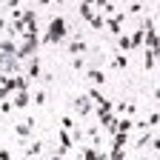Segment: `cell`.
<instances>
[{"mask_svg":"<svg viewBox=\"0 0 160 160\" xmlns=\"http://www.w3.org/2000/svg\"><path fill=\"white\" fill-rule=\"evenodd\" d=\"M69 37V26H66V20L63 17H52V23H49V32L40 37L46 46H57V43H63V40Z\"/></svg>","mask_w":160,"mask_h":160,"instance_id":"1","label":"cell"},{"mask_svg":"<svg viewBox=\"0 0 160 160\" xmlns=\"http://www.w3.org/2000/svg\"><path fill=\"white\" fill-rule=\"evenodd\" d=\"M40 43H43V40H40L37 34H23V43H20V49H17V57L20 60H29V57H34L37 54V49H40Z\"/></svg>","mask_w":160,"mask_h":160,"instance_id":"2","label":"cell"},{"mask_svg":"<svg viewBox=\"0 0 160 160\" xmlns=\"http://www.w3.org/2000/svg\"><path fill=\"white\" fill-rule=\"evenodd\" d=\"M126 17H129V12H114V14H109L106 17V32H109V37H120L123 34V23H126Z\"/></svg>","mask_w":160,"mask_h":160,"instance_id":"3","label":"cell"},{"mask_svg":"<svg viewBox=\"0 0 160 160\" xmlns=\"http://www.w3.org/2000/svg\"><path fill=\"white\" fill-rule=\"evenodd\" d=\"M57 152H54V157H66V152L74 146V134L69 132V129H60V134H57Z\"/></svg>","mask_w":160,"mask_h":160,"instance_id":"4","label":"cell"},{"mask_svg":"<svg viewBox=\"0 0 160 160\" xmlns=\"http://www.w3.org/2000/svg\"><path fill=\"white\" fill-rule=\"evenodd\" d=\"M72 109H74V114H80V117H89V114H92V97H89V92L80 94V97H74V100H72Z\"/></svg>","mask_w":160,"mask_h":160,"instance_id":"5","label":"cell"},{"mask_svg":"<svg viewBox=\"0 0 160 160\" xmlns=\"http://www.w3.org/2000/svg\"><path fill=\"white\" fill-rule=\"evenodd\" d=\"M34 129H37V120H34V117H26L23 123H17V126H14V137L26 140V137H32V134H34Z\"/></svg>","mask_w":160,"mask_h":160,"instance_id":"6","label":"cell"},{"mask_svg":"<svg viewBox=\"0 0 160 160\" xmlns=\"http://www.w3.org/2000/svg\"><path fill=\"white\" fill-rule=\"evenodd\" d=\"M0 69H3V74H0V77H9V74H20V72H23L20 57H3V60H0Z\"/></svg>","mask_w":160,"mask_h":160,"instance_id":"7","label":"cell"},{"mask_svg":"<svg viewBox=\"0 0 160 160\" xmlns=\"http://www.w3.org/2000/svg\"><path fill=\"white\" fill-rule=\"evenodd\" d=\"M86 49H89V43L83 40V34H72V40H69V54H72V57L86 54Z\"/></svg>","mask_w":160,"mask_h":160,"instance_id":"8","label":"cell"},{"mask_svg":"<svg viewBox=\"0 0 160 160\" xmlns=\"http://www.w3.org/2000/svg\"><path fill=\"white\" fill-rule=\"evenodd\" d=\"M12 103H14V109H29V106L34 103V97L29 94V89H20V92H14Z\"/></svg>","mask_w":160,"mask_h":160,"instance_id":"9","label":"cell"},{"mask_svg":"<svg viewBox=\"0 0 160 160\" xmlns=\"http://www.w3.org/2000/svg\"><path fill=\"white\" fill-rule=\"evenodd\" d=\"M17 43L12 40V34H3V43H0V57H17Z\"/></svg>","mask_w":160,"mask_h":160,"instance_id":"10","label":"cell"},{"mask_svg":"<svg viewBox=\"0 0 160 160\" xmlns=\"http://www.w3.org/2000/svg\"><path fill=\"white\" fill-rule=\"evenodd\" d=\"M26 74H29L32 80H43V66H40L37 54H34V57H29V63H26Z\"/></svg>","mask_w":160,"mask_h":160,"instance_id":"11","label":"cell"},{"mask_svg":"<svg viewBox=\"0 0 160 160\" xmlns=\"http://www.w3.org/2000/svg\"><path fill=\"white\" fill-rule=\"evenodd\" d=\"M43 154V140H32L23 146V157H40Z\"/></svg>","mask_w":160,"mask_h":160,"instance_id":"12","label":"cell"},{"mask_svg":"<svg viewBox=\"0 0 160 160\" xmlns=\"http://www.w3.org/2000/svg\"><path fill=\"white\" fill-rule=\"evenodd\" d=\"M112 66L120 69V72H126V69H129V57H126V52H120V49H117V52L112 54Z\"/></svg>","mask_w":160,"mask_h":160,"instance_id":"13","label":"cell"},{"mask_svg":"<svg viewBox=\"0 0 160 160\" xmlns=\"http://www.w3.org/2000/svg\"><path fill=\"white\" fill-rule=\"evenodd\" d=\"M86 77L92 80L94 86H103V83H106V72H103V69H86Z\"/></svg>","mask_w":160,"mask_h":160,"instance_id":"14","label":"cell"},{"mask_svg":"<svg viewBox=\"0 0 160 160\" xmlns=\"http://www.w3.org/2000/svg\"><path fill=\"white\" fill-rule=\"evenodd\" d=\"M97 14V9L92 6V3H86V0H80V17L86 20V23H92V17Z\"/></svg>","mask_w":160,"mask_h":160,"instance_id":"15","label":"cell"},{"mask_svg":"<svg viewBox=\"0 0 160 160\" xmlns=\"http://www.w3.org/2000/svg\"><path fill=\"white\" fill-rule=\"evenodd\" d=\"M132 46L134 49H143L146 46V29H134L132 32Z\"/></svg>","mask_w":160,"mask_h":160,"instance_id":"16","label":"cell"},{"mask_svg":"<svg viewBox=\"0 0 160 160\" xmlns=\"http://www.w3.org/2000/svg\"><path fill=\"white\" fill-rule=\"evenodd\" d=\"M117 132H134V117L132 114H123L117 120Z\"/></svg>","mask_w":160,"mask_h":160,"instance_id":"17","label":"cell"},{"mask_svg":"<svg viewBox=\"0 0 160 160\" xmlns=\"http://www.w3.org/2000/svg\"><path fill=\"white\" fill-rule=\"evenodd\" d=\"M117 49H120V52H132V49H134V46H132V34H120V37H117Z\"/></svg>","mask_w":160,"mask_h":160,"instance_id":"18","label":"cell"},{"mask_svg":"<svg viewBox=\"0 0 160 160\" xmlns=\"http://www.w3.org/2000/svg\"><path fill=\"white\" fill-rule=\"evenodd\" d=\"M137 149H146V146H152V129H143V134L137 137V143H134Z\"/></svg>","mask_w":160,"mask_h":160,"instance_id":"19","label":"cell"},{"mask_svg":"<svg viewBox=\"0 0 160 160\" xmlns=\"http://www.w3.org/2000/svg\"><path fill=\"white\" fill-rule=\"evenodd\" d=\"M154 66H157V54H154L152 49H146V60H143V69H146V72H152Z\"/></svg>","mask_w":160,"mask_h":160,"instance_id":"20","label":"cell"},{"mask_svg":"<svg viewBox=\"0 0 160 160\" xmlns=\"http://www.w3.org/2000/svg\"><path fill=\"white\" fill-rule=\"evenodd\" d=\"M129 134H132V132H117V134L112 137V146H129Z\"/></svg>","mask_w":160,"mask_h":160,"instance_id":"21","label":"cell"},{"mask_svg":"<svg viewBox=\"0 0 160 160\" xmlns=\"http://www.w3.org/2000/svg\"><path fill=\"white\" fill-rule=\"evenodd\" d=\"M89 97L94 100V103H97V106H103V103H109V100H106V94H100L97 89H89Z\"/></svg>","mask_w":160,"mask_h":160,"instance_id":"22","label":"cell"},{"mask_svg":"<svg viewBox=\"0 0 160 160\" xmlns=\"http://www.w3.org/2000/svg\"><path fill=\"white\" fill-rule=\"evenodd\" d=\"M72 69H74V72H86V57H80V54H77V57L72 60Z\"/></svg>","mask_w":160,"mask_h":160,"instance_id":"23","label":"cell"},{"mask_svg":"<svg viewBox=\"0 0 160 160\" xmlns=\"http://www.w3.org/2000/svg\"><path fill=\"white\" fill-rule=\"evenodd\" d=\"M60 129H69V132H72V129H77V126H74V117L63 114V117H60Z\"/></svg>","mask_w":160,"mask_h":160,"instance_id":"24","label":"cell"},{"mask_svg":"<svg viewBox=\"0 0 160 160\" xmlns=\"http://www.w3.org/2000/svg\"><path fill=\"white\" fill-rule=\"evenodd\" d=\"M146 123H149V129H154V126L160 123V112H149V117H146Z\"/></svg>","mask_w":160,"mask_h":160,"instance_id":"25","label":"cell"},{"mask_svg":"<svg viewBox=\"0 0 160 160\" xmlns=\"http://www.w3.org/2000/svg\"><path fill=\"white\" fill-rule=\"evenodd\" d=\"M34 106H46V92H43V89L34 92Z\"/></svg>","mask_w":160,"mask_h":160,"instance_id":"26","label":"cell"},{"mask_svg":"<svg viewBox=\"0 0 160 160\" xmlns=\"http://www.w3.org/2000/svg\"><path fill=\"white\" fill-rule=\"evenodd\" d=\"M12 106H14V103H12V100H9V97L3 100V103H0V112H3V117H6V114L12 112Z\"/></svg>","mask_w":160,"mask_h":160,"instance_id":"27","label":"cell"},{"mask_svg":"<svg viewBox=\"0 0 160 160\" xmlns=\"http://www.w3.org/2000/svg\"><path fill=\"white\" fill-rule=\"evenodd\" d=\"M126 12H129V14H143V6H140V3H129Z\"/></svg>","mask_w":160,"mask_h":160,"instance_id":"28","label":"cell"},{"mask_svg":"<svg viewBox=\"0 0 160 160\" xmlns=\"http://www.w3.org/2000/svg\"><path fill=\"white\" fill-rule=\"evenodd\" d=\"M152 152L160 154V137H152Z\"/></svg>","mask_w":160,"mask_h":160,"instance_id":"29","label":"cell"},{"mask_svg":"<svg viewBox=\"0 0 160 160\" xmlns=\"http://www.w3.org/2000/svg\"><path fill=\"white\" fill-rule=\"evenodd\" d=\"M154 100H157V103H160V86L154 89Z\"/></svg>","mask_w":160,"mask_h":160,"instance_id":"30","label":"cell"},{"mask_svg":"<svg viewBox=\"0 0 160 160\" xmlns=\"http://www.w3.org/2000/svg\"><path fill=\"white\" fill-rule=\"evenodd\" d=\"M37 3H40V6H49V3H52V0H37Z\"/></svg>","mask_w":160,"mask_h":160,"instance_id":"31","label":"cell"},{"mask_svg":"<svg viewBox=\"0 0 160 160\" xmlns=\"http://www.w3.org/2000/svg\"><path fill=\"white\" fill-rule=\"evenodd\" d=\"M54 3H63V0H54Z\"/></svg>","mask_w":160,"mask_h":160,"instance_id":"32","label":"cell"}]
</instances>
